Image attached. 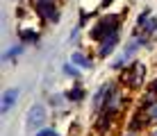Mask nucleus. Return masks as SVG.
Instances as JSON below:
<instances>
[{"mask_svg": "<svg viewBox=\"0 0 157 136\" xmlns=\"http://www.w3.org/2000/svg\"><path fill=\"white\" fill-rule=\"evenodd\" d=\"M105 5H109V0H105Z\"/></svg>", "mask_w": 157, "mask_h": 136, "instance_id": "13", "label": "nucleus"}, {"mask_svg": "<svg viewBox=\"0 0 157 136\" xmlns=\"http://www.w3.org/2000/svg\"><path fill=\"white\" fill-rule=\"evenodd\" d=\"M36 136H57L55 132H50V129H43V132H39Z\"/></svg>", "mask_w": 157, "mask_h": 136, "instance_id": "10", "label": "nucleus"}, {"mask_svg": "<svg viewBox=\"0 0 157 136\" xmlns=\"http://www.w3.org/2000/svg\"><path fill=\"white\" fill-rule=\"evenodd\" d=\"M112 32H116V20H114V18H112V16H109V18H102L100 23H98V25L94 27V32H91V36H94V39H100V41H102V39H105V36H109Z\"/></svg>", "mask_w": 157, "mask_h": 136, "instance_id": "1", "label": "nucleus"}, {"mask_svg": "<svg viewBox=\"0 0 157 136\" xmlns=\"http://www.w3.org/2000/svg\"><path fill=\"white\" fill-rule=\"evenodd\" d=\"M68 97H71V100H80V97H82V89H75V91H71V93H68Z\"/></svg>", "mask_w": 157, "mask_h": 136, "instance_id": "9", "label": "nucleus"}, {"mask_svg": "<svg viewBox=\"0 0 157 136\" xmlns=\"http://www.w3.org/2000/svg\"><path fill=\"white\" fill-rule=\"evenodd\" d=\"M116 43H118V34H116V32H112L109 36H105V39H102V43H100V54H102V57H107V54L114 50Z\"/></svg>", "mask_w": 157, "mask_h": 136, "instance_id": "4", "label": "nucleus"}, {"mask_svg": "<svg viewBox=\"0 0 157 136\" xmlns=\"http://www.w3.org/2000/svg\"><path fill=\"white\" fill-rule=\"evenodd\" d=\"M71 59H73V64H78V66H82V68H89V66H91V61L84 57L82 52H73V57H71Z\"/></svg>", "mask_w": 157, "mask_h": 136, "instance_id": "6", "label": "nucleus"}, {"mask_svg": "<svg viewBox=\"0 0 157 136\" xmlns=\"http://www.w3.org/2000/svg\"><path fill=\"white\" fill-rule=\"evenodd\" d=\"M155 136H157V134H155Z\"/></svg>", "mask_w": 157, "mask_h": 136, "instance_id": "14", "label": "nucleus"}, {"mask_svg": "<svg viewBox=\"0 0 157 136\" xmlns=\"http://www.w3.org/2000/svg\"><path fill=\"white\" fill-rule=\"evenodd\" d=\"M21 52H23V48H18V46H16V48H12V50L5 54V59H12V57H16V54H21Z\"/></svg>", "mask_w": 157, "mask_h": 136, "instance_id": "8", "label": "nucleus"}, {"mask_svg": "<svg viewBox=\"0 0 157 136\" xmlns=\"http://www.w3.org/2000/svg\"><path fill=\"white\" fill-rule=\"evenodd\" d=\"M16 97H18V89H9V91H5V95H2V111H9V109L14 107Z\"/></svg>", "mask_w": 157, "mask_h": 136, "instance_id": "5", "label": "nucleus"}, {"mask_svg": "<svg viewBox=\"0 0 157 136\" xmlns=\"http://www.w3.org/2000/svg\"><path fill=\"white\" fill-rule=\"evenodd\" d=\"M150 118H157V107H153V109H150Z\"/></svg>", "mask_w": 157, "mask_h": 136, "instance_id": "12", "label": "nucleus"}, {"mask_svg": "<svg viewBox=\"0 0 157 136\" xmlns=\"http://www.w3.org/2000/svg\"><path fill=\"white\" fill-rule=\"evenodd\" d=\"M36 5H39V12L46 16L50 23H57L59 20V14H57L55 5H52V0H36Z\"/></svg>", "mask_w": 157, "mask_h": 136, "instance_id": "3", "label": "nucleus"}, {"mask_svg": "<svg viewBox=\"0 0 157 136\" xmlns=\"http://www.w3.org/2000/svg\"><path fill=\"white\" fill-rule=\"evenodd\" d=\"M46 123V109L41 105H34L28 113V129H39Z\"/></svg>", "mask_w": 157, "mask_h": 136, "instance_id": "2", "label": "nucleus"}, {"mask_svg": "<svg viewBox=\"0 0 157 136\" xmlns=\"http://www.w3.org/2000/svg\"><path fill=\"white\" fill-rule=\"evenodd\" d=\"M64 70H66V75H78V70L71 68V66H64Z\"/></svg>", "mask_w": 157, "mask_h": 136, "instance_id": "11", "label": "nucleus"}, {"mask_svg": "<svg viewBox=\"0 0 157 136\" xmlns=\"http://www.w3.org/2000/svg\"><path fill=\"white\" fill-rule=\"evenodd\" d=\"M21 36H23L25 41H36V39H39V36H36V34H34V32H32V30H28V32H25V34H23V32H21Z\"/></svg>", "mask_w": 157, "mask_h": 136, "instance_id": "7", "label": "nucleus"}]
</instances>
